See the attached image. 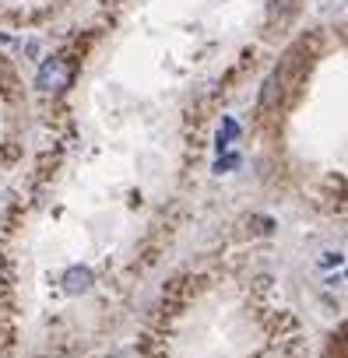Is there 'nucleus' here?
Returning a JSON list of instances; mask_svg holds the SVG:
<instances>
[{
	"label": "nucleus",
	"mask_w": 348,
	"mask_h": 358,
	"mask_svg": "<svg viewBox=\"0 0 348 358\" xmlns=\"http://www.w3.org/2000/svg\"><path fill=\"white\" fill-rule=\"evenodd\" d=\"M236 134H239V127H236V120H225V123H222V130H218V148H229Z\"/></svg>",
	"instance_id": "nucleus-4"
},
{
	"label": "nucleus",
	"mask_w": 348,
	"mask_h": 358,
	"mask_svg": "<svg viewBox=\"0 0 348 358\" xmlns=\"http://www.w3.org/2000/svg\"><path fill=\"white\" fill-rule=\"evenodd\" d=\"M64 288H67L71 295L88 292V288H92V271H88V267H71V271L64 274Z\"/></svg>",
	"instance_id": "nucleus-2"
},
{
	"label": "nucleus",
	"mask_w": 348,
	"mask_h": 358,
	"mask_svg": "<svg viewBox=\"0 0 348 358\" xmlns=\"http://www.w3.org/2000/svg\"><path fill=\"white\" fill-rule=\"evenodd\" d=\"M71 78H74V67L67 60H60V57H53V60H46L39 67V88L43 92H64L71 85Z\"/></svg>",
	"instance_id": "nucleus-1"
},
{
	"label": "nucleus",
	"mask_w": 348,
	"mask_h": 358,
	"mask_svg": "<svg viewBox=\"0 0 348 358\" xmlns=\"http://www.w3.org/2000/svg\"><path fill=\"white\" fill-rule=\"evenodd\" d=\"M278 95H281V74L274 71V74L264 81V92H260V109H271Z\"/></svg>",
	"instance_id": "nucleus-3"
}]
</instances>
